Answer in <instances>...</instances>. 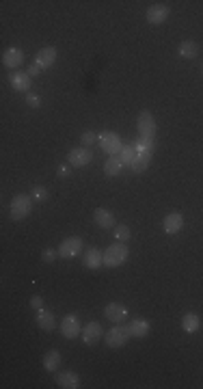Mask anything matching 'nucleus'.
Instances as JSON below:
<instances>
[{
	"label": "nucleus",
	"mask_w": 203,
	"mask_h": 389,
	"mask_svg": "<svg viewBox=\"0 0 203 389\" xmlns=\"http://www.w3.org/2000/svg\"><path fill=\"white\" fill-rule=\"evenodd\" d=\"M130 255V251L128 247L123 245V242H115V245H110L108 249L104 251V266H108V268H117L121 266L125 260H128Z\"/></svg>",
	"instance_id": "1"
},
{
	"label": "nucleus",
	"mask_w": 203,
	"mask_h": 389,
	"mask_svg": "<svg viewBox=\"0 0 203 389\" xmlns=\"http://www.w3.org/2000/svg\"><path fill=\"white\" fill-rule=\"evenodd\" d=\"M201 327V320L197 314H192V311H188V314L182 316V329L186 331V333H197Z\"/></svg>",
	"instance_id": "20"
},
{
	"label": "nucleus",
	"mask_w": 203,
	"mask_h": 389,
	"mask_svg": "<svg viewBox=\"0 0 203 389\" xmlns=\"http://www.w3.org/2000/svg\"><path fill=\"white\" fill-rule=\"evenodd\" d=\"M24 63V52L20 48H7L3 54V65L9 67V70H17Z\"/></svg>",
	"instance_id": "11"
},
{
	"label": "nucleus",
	"mask_w": 203,
	"mask_h": 389,
	"mask_svg": "<svg viewBox=\"0 0 203 389\" xmlns=\"http://www.w3.org/2000/svg\"><path fill=\"white\" fill-rule=\"evenodd\" d=\"M26 104L31 106V109H39V104H41V100L37 95H33V93H28L26 95Z\"/></svg>",
	"instance_id": "30"
},
{
	"label": "nucleus",
	"mask_w": 203,
	"mask_h": 389,
	"mask_svg": "<svg viewBox=\"0 0 203 389\" xmlns=\"http://www.w3.org/2000/svg\"><path fill=\"white\" fill-rule=\"evenodd\" d=\"M56 385L61 389H78L80 387V376L76 372H59L56 374Z\"/></svg>",
	"instance_id": "16"
},
{
	"label": "nucleus",
	"mask_w": 203,
	"mask_h": 389,
	"mask_svg": "<svg viewBox=\"0 0 203 389\" xmlns=\"http://www.w3.org/2000/svg\"><path fill=\"white\" fill-rule=\"evenodd\" d=\"M104 316L108 318L112 325H121L130 314H128V307H125V305H121V303H108V305L104 307Z\"/></svg>",
	"instance_id": "7"
},
{
	"label": "nucleus",
	"mask_w": 203,
	"mask_h": 389,
	"mask_svg": "<svg viewBox=\"0 0 203 389\" xmlns=\"http://www.w3.org/2000/svg\"><path fill=\"white\" fill-rule=\"evenodd\" d=\"M54 257H56V253H54V251H50V249H46V251L41 253V260L46 262V264H48V262H54Z\"/></svg>",
	"instance_id": "33"
},
{
	"label": "nucleus",
	"mask_w": 203,
	"mask_h": 389,
	"mask_svg": "<svg viewBox=\"0 0 203 389\" xmlns=\"http://www.w3.org/2000/svg\"><path fill=\"white\" fill-rule=\"evenodd\" d=\"M134 147H137L139 154H147V156H151V154H153V141H151V139H143V136H139V139L134 141Z\"/></svg>",
	"instance_id": "26"
},
{
	"label": "nucleus",
	"mask_w": 203,
	"mask_h": 389,
	"mask_svg": "<svg viewBox=\"0 0 203 389\" xmlns=\"http://www.w3.org/2000/svg\"><path fill=\"white\" fill-rule=\"evenodd\" d=\"M80 141H82L84 145H93L95 141H98V134H95V132H84Z\"/></svg>",
	"instance_id": "31"
},
{
	"label": "nucleus",
	"mask_w": 203,
	"mask_h": 389,
	"mask_svg": "<svg viewBox=\"0 0 203 389\" xmlns=\"http://www.w3.org/2000/svg\"><path fill=\"white\" fill-rule=\"evenodd\" d=\"M104 335H106V333H104V329H102L100 322H89V325L82 329V339H84L86 346H95Z\"/></svg>",
	"instance_id": "9"
},
{
	"label": "nucleus",
	"mask_w": 203,
	"mask_h": 389,
	"mask_svg": "<svg viewBox=\"0 0 203 389\" xmlns=\"http://www.w3.org/2000/svg\"><path fill=\"white\" fill-rule=\"evenodd\" d=\"M137 156H139V152H137V147H134V145H123L121 152H119L121 162H123V164H130V167H132V162L137 160Z\"/></svg>",
	"instance_id": "25"
},
{
	"label": "nucleus",
	"mask_w": 203,
	"mask_h": 389,
	"mask_svg": "<svg viewBox=\"0 0 203 389\" xmlns=\"http://www.w3.org/2000/svg\"><path fill=\"white\" fill-rule=\"evenodd\" d=\"M70 171H72V164H61V167L56 169L59 178H70Z\"/></svg>",
	"instance_id": "32"
},
{
	"label": "nucleus",
	"mask_w": 203,
	"mask_h": 389,
	"mask_svg": "<svg viewBox=\"0 0 203 389\" xmlns=\"http://www.w3.org/2000/svg\"><path fill=\"white\" fill-rule=\"evenodd\" d=\"M169 13H171L169 5H162V3L151 5V7L147 9V22H151V24H162L164 19L169 17Z\"/></svg>",
	"instance_id": "12"
},
{
	"label": "nucleus",
	"mask_w": 203,
	"mask_h": 389,
	"mask_svg": "<svg viewBox=\"0 0 203 389\" xmlns=\"http://www.w3.org/2000/svg\"><path fill=\"white\" fill-rule=\"evenodd\" d=\"M31 197H33L35 201H46L48 197H50V192H48L46 186H35V188L31 190Z\"/></svg>",
	"instance_id": "29"
},
{
	"label": "nucleus",
	"mask_w": 203,
	"mask_h": 389,
	"mask_svg": "<svg viewBox=\"0 0 203 389\" xmlns=\"http://www.w3.org/2000/svg\"><path fill=\"white\" fill-rule=\"evenodd\" d=\"M98 143H100V147H102L106 154H110V156H115L117 152H121V147H123L117 132H102V134L98 136Z\"/></svg>",
	"instance_id": "6"
},
{
	"label": "nucleus",
	"mask_w": 203,
	"mask_h": 389,
	"mask_svg": "<svg viewBox=\"0 0 203 389\" xmlns=\"http://www.w3.org/2000/svg\"><path fill=\"white\" fill-rule=\"evenodd\" d=\"M91 158H93V154L86 147H76L67 154V162H70L72 167H86V164L91 162Z\"/></svg>",
	"instance_id": "10"
},
{
	"label": "nucleus",
	"mask_w": 203,
	"mask_h": 389,
	"mask_svg": "<svg viewBox=\"0 0 203 389\" xmlns=\"http://www.w3.org/2000/svg\"><path fill=\"white\" fill-rule=\"evenodd\" d=\"M31 212H33V197H28V194H24V192L15 194L13 201H11V219L13 221H22Z\"/></svg>",
	"instance_id": "2"
},
{
	"label": "nucleus",
	"mask_w": 203,
	"mask_h": 389,
	"mask_svg": "<svg viewBox=\"0 0 203 389\" xmlns=\"http://www.w3.org/2000/svg\"><path fill=\"white\" fill-rule=\"evenodd\" d=\"M56 61V48L48 46V48H41L39 52H37L35 56V65H39L41 70H48V67H52Z\"/></svg>",
	"instance_id": "14"
},
{
	"label": "nucleus",
	"mask_w": 203,
	"mask_h": 389,
	"mask_svg": "<svg viewBox=\"0 0 203 389\" xmlns=\"http://www.w3.org/2000/svg\"><path fill=\"white\" fill-rule=\"evenodd\" d=\"M104 337H106V344H108L110 348H121V346L128 344V339L132 337V335H130V327L115 325Z\"/></svg>",
	"instance_id": "3"
},
{
	"label": "nucleus",
	"mask_w": 203,
	"mask_h": 389,
	"mask_svg": "<svg viewBox=\"0 0 203 389\" xmlns=\"http://www.w3.org/2000/svg\"><path fill=\"white\" fill-rule=\"evenodd\" d=\"M39 72H41V67H39V65H33V67H31V70H28L26 74H28V76L33 78V76H37V74H39Z\"/></svg>",
	"instance_id": "35"
},
{
	"label": "nucleus",
	"mask_w": 203,
	"mask_h": 389,
	"mask_svg": "<svg viewBox=\"0 0 203 389\" xmlns=\"http://www.w3.org/2000/svg\"><path fill=\"white\" fill-rule=\"evenodd\" d=\"M31 307L33 309H43V298L41 296H33L31 298Z\"/></svg>",
	"instance_id": "34"
},
{
	"label": "nucleus",
	"mask_w": 203,
	"mask_h": 389,
	"mask_svg": "<svg viewBox=\"0 0 203 389\" xmlns=\"http://www.w3.org/2000/svg\"><path fill=\"white\" fill-rule=\"evenodd\" d=\"M82 247H84V242H82L80 236H70L59 245V255L65 257V260H72L82 251Z\"/></svg>",
	"instance_id": "5"
},
{
	"label": "nucleus",
	"mask_w": 203,
	"mask_h": 389,
	"mask_svg": "<svg viewBox=\"0 0 203 389\" xmlns=\"http://www.w3.org/2000/svg\"><path fill=\"white\" fill-rule=\"evenodd\" d=\"M162 227H164V231H167L169 236H173V233H177V231L184 227V217H182L179 212H171V214H167V217H164Z\"/></svg>",
	"instance_id": "15"
},
{
	"label": "nucleus",
	"mask_w": 203,
	"mask_h": 389,
	"mask_svg": "<svg viewBox=\"0 0 203 389\" xmlns=\"http://www.w3.org/2000/svg\"><path fill=\"white\" fill-rule=\"evenodd\" d=\"M149 162H151V156H147V154H139V156H137V160L132 162V171H134V173H143L145 169L149 167Z\"/></svg>",
	"instance_id": "27"
},
{
	"label": "nucleus",
	"mask_w": 203,
	"mask_h": 389,
	"mask_svg": "<svg viewBox=\"0 0 203 389\" xmlns=\"http://www.w3.org/2000/svg\"><path fill=\"white\" fill-rule=\"evenodd\" d=\"M59 365H61V353L59 350H48L46 357H43V368L48 372H54Z\"/></svg>",
	"instance_id": "23"
},
{
	"label": "nucleus",
	"mask_w": 203,
	"mask_h": 389,
	"mask_svg": "<svg viewBox=\"0 0 203 389\" xmlns=\"http://www.w3.org/2000/svg\"><path fill=\"white\" fill-rule=\"evenodd\" d=\"M199 54V46L195 41H190V39H186V41L179 44V56L184 58H195Z\"/></svg>",
	"instance_id": "24"
},
{
	"label": "nucleus",
	"mask_w": 203,
	"mask_h": 389,
	"mask_svg": "<svg viewBox=\"0 0 203 389\" xmlns=\"http://www.w3.org/2000/svg\"><path fill=\"white\" fill-rule=\"evenodd\" d=\"M61 331H63V335L67 339H74V337H78L82 333V327H80V320L76 314H70V316H65L63 318V325H61Z\"/></svg>",
	"instance_id": "8"
},
{
	"label": "nucleus",
	"mask_w": 203,
	"mask_h": 389,
	"mask_svg": "<svg viewBox=\"0 0 203 389\" xmlns=\"http://www.w3.org/2000/svg\"><path fill=\"white\" fill-rule=\"evenodd\" d=\"M123 167H125V164L121 162V158H117V156H110V158L106 160V164H104V173L110 175V178H117V175H121Z\"/></svg>",
	"instance_id": "21"
},
{
	"label": "nucleus",
	"mask_w": 203,
	"mask_h": 389,
	"mask_svg": "<svg viewBox=\"0 0 203 389\" xmlns=\"http://www.w3.org/2000/svg\"><path fill=\"white\" fill-rule=\"evenodd\" d=\"M115 238H117V242H125L132 238V231L128 225H117L115 227Z\"/></svg>",
	"instance_id": "28"
},
{
	"label": "nucleus",
	"mask_w": 203,
	"mask_h": 389,
	"mask_svg": "<svg viewBox=\"0 0 203 389\" xmlns=\"http://www.w3.org/2000/svg\"><path fill=\"white\" fill-rule=\"evenodd\" d=\"M137 128H139V136H143V139H156V119H153V115L149 111H143L139 115L137 119Z\"/></svg>",
	"instance_id": "4"
},
{
	"label": "nucleus",
	"mask_w": 203,
	"mask_h": 389,
	"mask_svg": "<svg viewBox=\"0 0 203 389\" xmlns=\"http://www.w3.org/2000/svg\"><path fill=\"white\" fill-rule=\"evenodd\" d=\"M82 262H84V266H86V268L95 270V268H100V266L104 264V253H100L98 249H86Z\"/></svg>",
	"instance_id": "19"
},
{
	"label": "nucleus",
	"mask_w": 203,
	"mask_h": 389,
	"mask_svg": "<svg viewBox=\"0 0 203 389\" xmlns=\"http://www.w3.org/2000/svg\"><path fill=\"white\" fill-rule=\"evenodd\" d=\"M9 82H11L13 91H28L31 89V76L24 72H13L9 76Z\"/></svg>",
	"instance_id": "18"
},
{
	"label": "nucleus",
	"mask_w": 203,
	"mask_h": 389,
	"mask_svg": "<svg viewBox=\"0 0 203 389\" xmlns=\"http://www.w3.org/2000/svg\"><path fill=\"white\" fill-rule=\"evenodd\" d=\"M37 325H39V329H43V331H52L56 327V320H54V316L50 314V311L37 309Z\"/></svg>",
	"instance_id": "22"
},
{
	"label": "nucleus",
	"mask_w": 203,
	"mask_h": 389,
	"mask_svg": "<svg viewBox=\"0 0 203 389\" xmlns=\"http://www.w3.org/2000/svg\"><path fill=\"white\" fill-rule=\"evenodd\" d=\"M93 221H95V225H100L102 229L117 227V221H115L112 212L106 210V208H98V210H95V212H93Z\"/></svg>",
	"instance_id": "13"
},
{
	"label": "nucleus",
	"mask_w": 203,
	"mask_h": 389,
	"mask_svg": "<svg viewBox=\"0 0 203 389\" xmlns=\"http://www.w3.org/2000/svg\"><path fill=\"white\" fill-rule=\"evenodd\" d=\"M149 331H151V325H149V320H145V318H137L134 322H130V335L137 339L147 337Z\"/></svg>",
	"instance_id": "17"
}]
</instances>
